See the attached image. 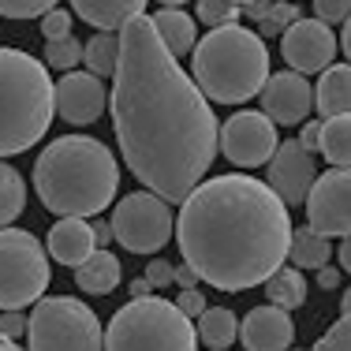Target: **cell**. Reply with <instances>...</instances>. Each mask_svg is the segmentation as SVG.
Here are the masks:
<instances>
[{
  "mask_svg": "<svg viewBox=\"0 0 351 351\" xmlns=\"http://www.w3.org/2000/svg\"><path fill=\"white\" fill-rule=\"evenodd\" d=\"M108 105L123 161L161 202H183L213 169L221 123L195 79L157 41L149 15L120 30Z\"/></svg>",
  "mask_w": 351,
  "mask_h": 351,
  "instance_id": "obj_1",
  "label": "cell"
},
{
  "mask_svg": "<svg viewBox=\"0 0 351 351\" xmlns=\"http://www.w3.org/2000/svg\"><path fill=\"white\" fill-rule=\"evenodd\" d=\"M176 217L183 265L217 291H247L288 258L291 213L254 176L202 180Z\"/></svg>",
  "mask_w": 351,
  "mask_h": 351,
  "instance_id": "obj_2",
  "label": "cell"
},
{
  "mask_svg": "<svg viewBox=\"0 0 351 351\" xmlns=\"http://www.w3.org/2000/svg\"><path fill=\"white\" fill-rule=\"evenodd\" d=\"M34 191L49 213L90 221L112 206L120 191V165L101 138L64 135L38 154Z\"/></svg>",
  "mask_w": 351,
  "mask_h": 351,
  "instance_id": "obj_3",
  "label": "cell"
},
{
  "mask_svg": "<svg viewBox=\"0 0 351 351\" xmlns=\"http://www.w3.org/2000/svg\"><path fill=\"white\" fill-rule=\"evenodd\" d=\"M191 79L206 101L243 105L262 94L269 79V49L247 27L210 30L191 49Z\"/></svg>",
  "mask_w": 351,
  "mask_h": 351,
  "instance_id": "obj_4",
  "label": "cell"
},
{
  "mask_svg": "<svg viewBox=\"0 0 351 351\" xmlns=\"http://www.w3.org/2000/svg\"><path fill=\"white\" fill-rule=\"evenodd\" d=\"M53 79L38 56L0 45V157L27 154L53 123Z\"/></svg>",
  "mask_w": 351,
  "mask_h": 351,
  "instance_id": "obj_5",
  "label": "cell"
},
{
  "mask_svg": "<svg viewBox=\"0 0 351 351\" xmlns=\"http://www.w3.org/2000/svg\"><path fill=\"white\" fill-rule=\"evenodd\" d=\"M101 351H198L195 325L169 299H131L112 314Z\"/></svg>",
  "mask_w": 351,
  "mask_h": 351,
  "instance_id": "obj_6",
  "label": "cell"
},
{
  "mask_svg": "<svg viewBox=\"0 0 351 351\" xmlns=\"http://www.w3.org/2000/svg\"><path fill=\"white\" fill-rule=\"evenodd\" d=\"M30 351H101L105 329L86 303L71 295L38 299L27 317Z\"/></svg>",
  "mask_w": 351,
  "mask_h": 351,
  "instance_id": "obj_7",
  "label": "cell"
},
{
  "mask_svg": "<svg viewBox=\"0 0 351 351\" xmlns=\"http://www.w3.org/2000/svg\"><path fill=\"white\" fill-rule=\"evenodd\" d=\"M53 280V265L38 236L23 228H0V311H27Z\"/></svg>",
  "mask_w": 351,
  "mask_h": 351,
  "instance_id": "obj_8",
  "label": "cell"
},
{
  "mask_svg": "<svg viewBox=\"0 0 351 351\" xmlns=\"http://www.w3.org/2000/svg\"><path fill=\"white\" fill-rule=\"evenodd\" d=\"M112 239L131 254H157L169 239L176 236V217L172 206L161 202L149 191H135V195L120 198L112 210Z\"/></svg>",
  "mask_w": 351,
  "mask_h": 351,
  "instance_id": "obj_9",
  "label": "cell"
},
{
  "mask_svg": "<svg viewBox=\"0 0 351 351\" xmlns=\"http://www.w3.org/2000/svg\"><path fill=\"white\" fill-rule=\"evenodd\" d=\"M306 228L322 239L351 236V169H329L314 180L306 195Z\"/></svg>",
  "mask_w": 351,
  "mask_h": 351,
  "instance_id": "obj_10",
  "label": "cell"
},
{
  "mask_svg": "<svg viewBox=\"0 0 351 351\" xmlns=\"http://www.w3.org/2000/svg\"><path fill=\"white\" fill-rule=\"evenodd\" d=\"M217 154H224L236 169L269 165V157L277 154V128L262 112H236L217 131Z\"/></svg>",
  "mask_w": 351,
  "mask_h": 351,
  "instance_id": "obj_11",
  "label": "cell"
},
{
  "mask_svg": "<svg viewBox=\"0 0 351 351\" xmlns=\"http://www.w3.org/2000/svg\"><path fill=\"white\" fill-rule=\"evenodd\" d=\"M280 53H284V60H288V71H295L306 79V75L332 68L337 34L317 19H299L280 34Z\"/></svg>",
  "mask_w": 351,
  "mask_h": 351,
  "instance_id": "obj_12",
  "label": "cell"
},
{
  "mask_svg": "<svg viewBox=\"0 0 351 351\" xmlns=\"http://www.w3.org/2000/svg\"><path fill=\"white\" fill-rule=\"evenodd\" d=\"M262 116L273 123V128H295V123H306V116L314 112V86L311 79L295 71H277L265 79L262 86Z\"/></svg>",
  "mask_w": 351,
  "mask_h": 351,
  "instance_id": "obj_13",
  "label": "cell"
},
{
  "mask_svg": "<svg viewBox=\"0 0 351 351\" xmlns=\"http://www.w3.org/2000/svg\"><path fill=\"white\" fill-rule=\"evenodd\" d=\"M314 180H317L314 157L303 154L295 138L277 142V154L269 157V180H265V187H269L284 206H303L306 195H311V187H314Z\"/></svg>",
  "mask_w": 351,
  "mask_h": 351,
  "instance_id": "obj_14",
  "label": "cell"
},
{
  "mask_svg": "<svg viewBox=\"0 0 351 351\" xmlns=\"http://www.w3.org/2000/svg\"><path fill=\"white\" fill-rule=\"evenodd\" d=\"M108 105V90L101 79H94L90 71H68L60 82H53V108L60 112V120L86 128Z\"/></svg>",
  "mask_w": 351,
  "mask_h": 351,
  "instance_id": "obj_15",
  "label": "cell"
},
{
  "mask_svg": "<svg viewBox=\"0 0 351 351\" xmlns=\"http://www.w3.org/2000/svg\"><path fill=\"white\" fill-rule=\"evenodd\" d=\"M239 340H243L247 351H291L295 325L277 306H254L239 322Z\"/></svg>",
  "mask_w": 351,
  "mask_h": 351,
  "instance_id": "obj_16",
  "label": "cell"
},
{
  "mask_svg": "<svg viewBox=\"0 0 351 351\" xmlns=\"http://www.w3.org/2000/svg\"><path fill=\"white\" fill-rule=\"evenodd\" d=\"M149 27H154L157 41L169 49V56H191V49L198 45V27L195 15H187L180 4H161L154 15H149Z\"/></svg>",
  "mask_w": 351,
  "mask_h": 351,
  "instance_id": "obj_17",
  "label": "cell"
},
{
  "mask_svg": "<svg viewBox=\"0 0 351 351\" xmlns=\"http://www.w3.org/2000/svg\"><path fill=\"white\" fill-rule=\"evenodd\" d=\"M94 236H90V221H75V217H60L49 228V258H56L60 265H75L79 269L90 254H94Z\"/></svg>",
  "mask_w": 351,
  "mask_h": 351,
  "instance_id": "obj_18",
  "label": "cell"
},
{
  "mask_svg": "<svg viewBox=\"0 0 351 351\" xmlns=\"http://www.w3.org/2000/svg\"><path fill=\"white\" fill-rule=\"evenodd\" d=\"M71 12L86 19L90 27H97V34H116L131 19L146 15V4L142 0H75Z\"/></svg>",
  "mask_w": 351,
  "mask_h": 351,
  "instance_id": "obj_19",
  "label": "cell"
},
{
  "mask_svg": "<svg viewBox=\"0 0 351 351\" xmlns=\"http://www.w3.org/2000/svg\"><path fill=\"white\" fill-rule=\"evenodd\" d=\"M314 105L325 120L332 116H351V64H332L322 71L314 86Z\"/></svg>",
  "mask_w": 351,
  "mask_h": 351,
  "instance_id": "obj_20",
  "label": "cell"
},
{
  "mask_svg": "<svg viewBox=\"0 0 351 351\" xmlns=\"http://www.w3.org/2000/svg\"><path fill=\"white\" fill-rule=\"evenodd\" d=\"M75 284L86 295H108V291L120 284V258L108 254V250H94L86 262L75 269Z\"/></svg>",
  "mask_w": 351,
  "mask_h": 351,
  "instance_id": "obj_21",
  "label": "cell"
},
{
  "mask_svg": "<svg viewBox=\"0 0 351 351\" xmlns=\"http://www.w3.org/2000/svg\"><path fill=\"white\" fill-rule=\"evenodd\" d=\"M195 337L202 340L210 351H232L239 337V317L228 311V306H206V314L198 317Z\"/></svg>",
  "mask_w": 351,
  "mask_h": 351,
  "instance_id": "obj_22",
  "label": "cell"
},
{
  "mask_svg": "<svg viewBox=\"0 0 351 351\" xmlns=\"http://www.w3.org/2000/svg\"><path fill=\"white\" fill-rule=\"evenodd\" d=\"M288 258H291V269H325L332 258V247L329 239H322L317 232H311L303 224V228H291V239H288Z\"/></svg>",
  "mask_w": 351,
  "mask_h": 351,
  "instance_id": "obj_23",
  "label": "cell"
},
{
  "mask_svg": "<svg viewBox=\"0 0 351 351\" xmlns=\"http://www.w3.org/2000/svg\"><path fill=\"white\" fill-rule=\"evenodd\" d=\"M265 288V299H269V306H277V311H299V306L306 303V280L299 269H291V265H280L277 273H273L269 280L262 284Z\"/></svg>",
  "mask_w": 351,
  "mask_h": 351,
  "instance_id": "obj_24",
  "label": "cell"
},
{
  "mask_svg": "<svg viewBox=\"0 0 351 351\" xmlns=\"http://www.w3.org/2000/svg\"><path fill=\"white\" fill-rule=\"evenodd\" d=\"M322 154L332 169H351V116L322 120Z\"/></svg>",
  "mask_w": 351,
  "mask_h": 351,
  "instance_id": "obj_25",
  "label": "cell"
},
{
  "mask_svg": "<svg viewBox=\"0 0 351 351\" xmlns=\"http://www.w3.org/2000/svg\"><path fill=\"white\" fill-rule=\"evenodd\" d=\"M23 210H27V183L8 161H0V228H12Z\"/></svg>",
  "mask_w": 351,
  "mask_h": 351,
  "instance_id": "obj_26",
  "label": "cell"
},
{
  "mask_svg": "<svg viewBox=\"0 0 351 351\" xmlns=\"http://www.w3.org/2000/svg\"><path fill=\"white\" fill-rule=\"evenodd\" d=\"M116 53H120V38L116 34H94L82 45V60H86V71L94 79L116 71Z\"/></svg>",
  "mask_w": 351,
  "mask_h": 351,
  "instance_id": "obj_27",
  "label": "cell"
},
{
  "mask_svg": "<svg viewBox=\"0 0 351 351\" xmlns=\"http://www.w3.org/2000/svg\"><path fill=\"white\" fill-rule=\"evenodd\" d=\"M82 60V45H79V38L68 34V38H60V41H45V68H56V71H75V64Z\"/></svg>",
  "mask_w": 351,
  "mask_h": 351,
  "instance_id": "obj_28",
  "label": "cell"
},
{
  "mask_svg": "<svg viewBox=\"0 0 351 351\" xmlns=\"http://www.w3.org/2000/svg\"><path fill=\"white\" fill-rule=\"evenodd\" d=\"M299 19H303V15H299L295 4H269V15L258 23L254 34L258 38H277V34H284V30L291 27V23H299Z\"/></svg>",
  "mask_w": 351,
  "mask_h": 351,
  "instance_id": "obj_29",
  "label": "cell"
},
{
  "mask_svg": "<svg viewBox=\"0 0 351 351\" xmlns=\"http://www.w3.org/2000/svg\"><path fill=\"white\" fill-rule=\"evenodd\" d=\"M198 19H202L206 27H213V30L236 27L239 4H232V0H202V4H198Z\"/></svg>",
  "mask_w": 351,
  "mask_h": 351,
  "instance_id": "obj_30",
  "label": "cell"
},
{
  "mask_svg": "<svg viewBox=\"0 0 351 351\" xmlns=\"http://www.w3.org/2000/svg\"><path fill=\"white\" fill-rule=\"evenodd\" d=\"M53 0H23V4H12V0H0V15L4 19H41V15L53 12Z\"/></svg>",
  "mask_w": 351,
  "mask_h": 351,
  "instance_id": "obj_31",
  "label": "cell"
},
{
  "mask_svg": "<svg viewBox=\"0 0 351 351\" xmlns=\"http://www.w3.org/2000/svg\"><path fill=\"white\" fill-rule=\"evenodd\" d=\"M314 351H351V314H340V322L329 325V332L314 344Z\"/></svg>",
  "mask_w": 351,
  "mask_h": 351,
  "instance_id": "obj_32",
  "label": "cell"
},
{
  "mask_svg": "<svg viewBox=\"0 0 351 351\" xmlns=\"http://www.w3.org/2000/svg\"><path fill=\"white\" fill-rule=\"evenodd\" d=\"M314 19L325 23V27H337V23H348L351 19V0H317L314 4Z\"/></svg>",
  "mask_w": 351,
  "mask_h": 351,
  "instance_id": "obj_33",
  "label": "cell"
},
{
  "mask_svg": "<svg viewBox=\"0 0 351 351\" xmlns=\"http://www.w3.org/2000/svg\"><path fill=\"white\" fill-rule=\"evenodd\" d=\"M41 34L45 41H60L71 34V12L68 8H53L49 15H41Z\"/></svg>",
  "mask_w": 351,
  "mask_h": 351,
  "instance_id": "obj_34",
  "label": "cell"
},
{
  "mask_svg": "<svg viewBox=\"0 0 351 351\" xmlns=\"http://www.w3.org/2000/svg\"><path fill=\"white\" fill-rule=\"evenodd\" d=\"M176 311H180L183 317H187V322H191V317H202L206 314V295H202V291H180V295H176Z\"/></svg>",
  "mask_w": 351,
  "mask_h": 351,
  "instance_id": "obj_35",
  "label": "cell"
},
{
  "mask_svg": "<svg viewBox=\"0 0 351 351\" xmlns=\"http://www.w3.org/2000/svg\"><path fill=\"white\" fill-rule=\"evenodd\" d=\"M0 337L4 340H19V337H27V314H19V311H4L0 314Z\"/></svg>",
  "mask_w": 351,
  "mask_h": 351,
  "instance_id": "obj_36",
  "label": "cell"
},
{
  "mask_svg": "<svg viewBox=\"0 0 351 351\" xmlns=\"http://www.w3.org/2000/svg\"><path fill=\"white\" fill-rule=\"evenodd\" d=\"M299 149H303V154H317V149H322V120H306L303 123V131H299Z\"/></svg>",
  "mask_w": 351,
  "mask_h": 351,
  "instance_id": "obj_37",
  "label": "cell"
},
{
  "mask_svg": "<svg viewBox=\"0 0 351 351\" xmlns=\"http://www.w3.org/2000/svg\"><path fill=\"white\" fill-rule=\"evenodd\" d=\"M146 284L149 288H169L172 284V265L165 262V258H154V262L146 265Z\"/></svg>",
  "mask_w": 351,
  "mask_h": 351,
  "instance_id": "obj_38",
  "label": "cell"
},
{
  "mask_svg": "<svg viewBox=\"0 0 351 351\" xmlns=\"http://www.w3.org/2000/svg\"><path fill=\"white\" fill-rule=\"evenodd\" d=\"M90 236H94V247H97V250H108V239H112V228H108V221L94 217V221H90Z\"/></svg>",
  "mask_w": 351,
  "mask_h": 351,
  "instance_id": "obj_39",
  "label": "cell"
},
{
  "mask_svg": "<svg viewBox=\"0 0 351 351\" xmlns=\"http://www.w3.org/2000/svg\"><path fill=\"white\" fill-rule=\"evenodd\" d=\"M172 284H180V291H195L198 277L187 269V265H172Z\"/></svg>",
  "mask_w": 351,
  "mask_h": 351,
  "instance_id": "obj_40",
  "label": "cell"
},
{
  "mask_svg": "<svg viewBox=\"0 0 351 351\" xmlns=\"http://www.w3.org/2000/svg\"><path fill=\"white\" fill-rule=\"evenodd\" d=\"M239 15H247V19L262 23L265 15H269V4H265V0H247V4H239Z\"/></svg>",
  "mask_w": 351,
  "mask_h": 351,
  "instance_id": "obj_41",
  "label": "cell"
},
{
  "mask_svg": "<svg viewBox=\"0 0 351 351\" xmlns=\"http://www.w3.org/2000/svg\"><path fill=\"white\" fill-rule=\"evenodd\" d=\"M317 288H325V291H337L340 288V269H337V265L317 269Z\"/></svg>",
  "mask_w": 351,
  "mask_h": 351,
  "instance_id": "obj_42",
  "label": "cell"
},
{
  "mask_svg": "<svg viewBox=\"0 0 351 351\" xmlns=\"http://www.w3.org/2000/svg\"><path fill=\"white\" fill-rule=\"evenodd\" d=\"M149 291H154V288L146 284V277H135V280H131V299H149Z\"/></svg>",
  "mask_w": 351,
  "mask_h": 351,
  "instance_id": "obj_43",
  "label": "cell"
},
{
  "mask_svg": "<svg viewBox=\"0 0 351 351\" xmlns=\"http://www.w3.org/2000/svg\"><path fill=\"white\" fill-rule=\"evenodd\" d=\"M337 258H340V269H348V273H351V236L344 239V243H340Z\"/></svg>",
  "mask_w": 351,
  "mask_h": 351,
  "instance_id": "obj_44",
  "label": "cell"
},
{
  "mask_svg": "<svg viewBox=\"0 0 351 351\" xmlns=\"http://www.w3.org/2000/svg\"><path fill=\"white\" fill-rule=\"evenodd\" d=\"M340 49H344V56H348V64H351V19L344 23V34H340V41H337Z\"/></svg>",
  "mask_w": 351,
  "mask_h": 351,
  "instance_id": "obj_45",
  "label": "cell"
},
{
  "mask_svg": "<svg viewBox=\"0 0 351 351\" xmlns=\"http://www.w3.org/2000/svg\"><path fill=\"white\" fill-rule=\"evenodd\" d=\"M340 314H351V288L340 295Z\"/></svg>",
  "mask_w": 351,
  "mask_h": 351,
  "instance_id": "obj_46",
  "label": "cell"
},
{
  "mask_svg": "<svg viewBox=\"0 0 351 351\" xmlns=\"http://www.w3.org/2000/svg\"><path fill=\"white\" fill-rule=\"evenodd\" d=\"M0 351H23V348H15L12 340H4V337H0Z\"/></svg>",
  "mask_w": 351,
  "mask_h": 351,
  "instance_id": "obj_47",
  "label": "cell"
},
{
  "mask_svg": "<svg viewBox=\"0 0 351 351\" xmlns=\"http://www.w3.org/2000/svg\"><path fill=\"white\" fill-rule=\"evenodd\" d=\"M291 351H295V348H291Z\"/></svg>",
  "mask_w": 351,
  "mask_h": 351,
  "instance_id": "obj_48",
  "label": "cell"
}]
</instances>
